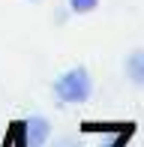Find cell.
<instances>
[{
    "instance_id": "cell-4",
    "label": "cell",
    "mask_w": 144,
    "mask_h": 147,
    "mask_svg": "<svg viewBox=\"0 0 144 147\" xmlns=\"http://www.w3.org/2000/svg\"><path fill=\"white\" fill-rule=\"evenodd\" d=\"M96 6H99V0H66V9L72 15H87V12H93Z\"/></svg>"
},
{
    "instance_id": "cell-5",
    "label": "cell",
    "mask_w": 144,
    "mask_h": 147,
    "mask_svg": "<svg viewBox=\"0 0 144 147\" xmlns=\"http://www.w3.org/2000/svg\"><path fill=\"white\" fill-rule=\"evenodd\" d=\"M51 147H84V144L78 141V138H72V135H63V138H57Z\"/></svg>"
},
{
    "instance_id": "cell-3",
    "label": "cell",
    "mask_w": 144,
    "mask_h": 147,
    "mask_svg": "<svg viewBox=\"0 0 144 147\" xmlns=\"http://www.w3.org/2000/svg\"><path fill=\"white\" fill-rule=\"evenodd\" d=\"M123 72H126V78H129L132 87H141L144 90V48L129 51L126 63H123Z\"/></svg>"
},
{
    "instance_id": "cell-1",
    "label": "cell",
    "mask_w": 144,
    "mask_h": 147,
    "mask_svg": "<svg viewBox=\"0 0 144 147\" xmlns=\"http://www.w3.org/2000/svg\"><path fill=\"white\" fill-rule=\"evenodd\" d=\"M51 90H54V96L63 105H81L93 93V78H90V72L84 66H69L66 72H60L54 78V87Z\"/></svg>"
},
{
    "instance_id": "cell-2",
    "label": "cell",
    "mask_w": 144,
    "mask_h": 147,
    "mask_svg": "<svg viewBox=\"0 0 144 147\" xmlns=\"http://www.w3.org/2000/svg\"><path fill=\"white\" fill-rule=\"evenodd\" d=\"M48 138H51V123H48V117L33 114L27 123H24V144H27V147H45Z\"/></svg>"
}]
</instances>
